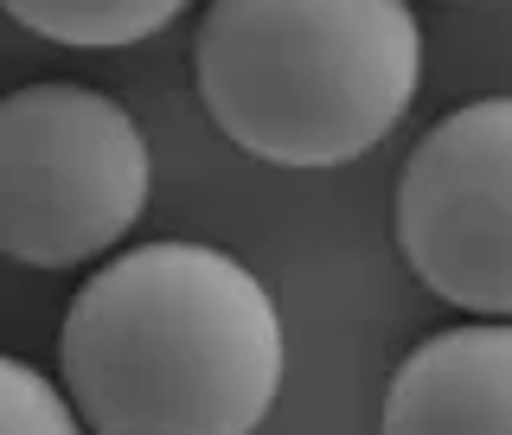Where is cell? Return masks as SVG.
<instances>
[{
	"instance_id": "cell-6",
	"label": "cell",
	"mask_w": 512,
	"mask_h": 435,
	"mask_svg": "<svg viewBox=\"0 0 512 435\" xmlns=\"http://www.w3.org/2000/svg\"><path fill=\"white\" fill-rule=\"evenodd\" d=\"M186 7L192 0H0V13H13L26 32L52 45H84V52L135 45Z\"/></svg>"
},
{
	"instance_id": "cell-7",
	"label": "cell",
	"mask_w": 512,
	"mask_h": 435,
	"mask_svg": "<svg viewBox=\"0 0 512 435\" xmlns=\"http://www.w3.org/2000/svg\"><path fill=\"white\" fill-rule=\"evenodd\" d=\"M0 435H84L71 397L26 359H0Z\"/></svg>"
},
{
	"instance_id": "cell-5",
	"label": "cell",
	"mask_w": 512,
	"mask_h": 435,
	"mask_svg": "<svg viewBox=\"0 0 512 435\" xmlns=\"http://www.w3.org/2000/svg\"><path fill=\"white\" fill-rule=\"evenodd\" d=\"M384 435H512V320H468L391 372Z\"/></svg>"
},
{
	"instance_id": "cell-2",
	"label": "cell",
	"mask_w": 512,
	"mask_h": 435,
	"mask_svg": "<svg viewBox=\"0 0 512 435\" xmlns=\"http://www.w3.org/2000/svg\"><path fill=\"white\" fill-rule=\"evenodd\" d=\"M205 116L269 167H346L404 122L423 84L410 0H212Z\"/></svg>"
},
{
	"instance_id": "cell-1",
	"label": "cell",
	"mask_w": 512,
	"mask_h": 435,
	"mask_svg": "<svg viewBox=\"0 0 512 435\" xmlns=\"http://www.w3.org/2000/svg\"><path fill=\"white\" fill-rule=\"evenodd\" d=\"M58 365L90 435H256L282 391V314L237 256L141 244L77 288Z\"/></svg>"
},
{
	"instance_id": "cell-3",
	"label": "cell",
	"mask_w": 512,
	"mask_h": 435,
	"mask_svg": "<svg viewBox=\"0 0 512 435\" xmlns=\"http://www.w3.org/2000/svg\"><path fill=\"white\" fill-rule=\"evenodd\" d=\"M148 141L135 116L84 84L0 96V256L71 269L122 244L148 205Z\"/></svg>"
},
{
	"instance_id": "cell-4",
	"label": "cell",
	"mask_w": 512,
	"mask_h": 435,
	"mask_svg": "<svg viewBox=\"0 0 512 435\" xmlns=\"http://www.w3.org/2000/svg\"><path fill=\"white\" fill-rule=\"evenodd\" d=\"M391 224L429 295L512 320V96H480L416 141Z\"/></svg>"
}]
</instances>
